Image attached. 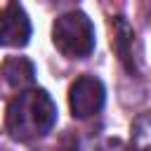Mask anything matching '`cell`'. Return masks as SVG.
<instances>
[{
  "label": "cell",
  "mask_w": 151,
  "mask_h": 151,
  "mask_svg": "<svg viewBox=\"0 0 151 151\" xmlns=\"http://www.w3.org/2000/svg\"><path fill=\"white\" fill-rule=\"evenodd\" d=\"M31 38V21L19 2H9L2 12V45L24 47Z\"/></svg>",
  "instance_id": "cell-4"
},
{
  "label": "cell",
  "mask_w": 151,
  "mask_h": 151,
  "mask_svg": "<svg viewBox=\"0 0 151 151\" xmlns=\"http://www.w3.org/2000/svg\"><path fill=\"white\" fill-rule=\"evenodd\" d=\"M97 151H127V149H125V144L120 139H106Z\"/></svg>",
  "instance_id": "cell-7"
},
{
  "label": "cell",
  "mask_w": 151,
  "mask_h": 151,
  "mask_svg": "<svg viewBox=\"0 0 151 151\" xmlns=\"http://www.w3.org/2000/svg\"><path fill=\"white\" fill-rule=\"evenodd\" d=\"M54 47L71 59H83L94 50V26L83 12L61 14L52 26Z\"/></svg>",
  "instance_id": "cell-2"
},
{
  "label": "cell",
  "mask_w": 151,
  "mask_h": 151,
  "mask_svg": "<svg viewBox=\"0 0 151 151\" xmlns=\"http://www.w3.org/2000/svg\"><path fill=\"white\" fill-rule=\"evenodd\" d=\"M57 123V106L45 90H26L19 92L5 113V130L12 139L28 142L35 137H45Z\"/></svg>",
  "instance_id": "cell-1"
},
{
  "label": "cell",
  "mask_w": 151,
  "mask_h": 151,
  "mask_svg": "<svg viewBox=\"0 0 151 151\" xmlns=\"http://www.w3.org/2000/svg\"><path fill=\"white\" fill-rule=\"evenodd\" d=\"M132 38H134L132 28L125 24V19H123V17H118V19H116V50H118L120 59L125 61L127 71H134V57H132V52L127 50V47L134 42Z\"/></svg>",
  "instance_id": "cell-6"
},
{
  "label": "cell",
  "mask_w": 151,
  "mask_h": 151,
  "mask_svg": "<svg viewBox=\"0 0 151 151\" xmlns=\"http://www.w3.org/2000/svg\"><path fill=\"white\" fill-rule=\"evenodd\" d=\"M104 97H106V92H104L101 80L94 76H83L68 90V106L76 118H90L101 111Z\"/></svg>",
  "instance_id": "cell-3"
},
{
  "label": "cell",
  "mask_w": 151,
  "mask_h": 151,
  "mask_svg": "<svg viewBox=\"0 0 151 151\" xmlns=\"http://www.w3.org/2000/svg\"><path fill=\"white\" fill-rule=\"evenodd\" d=\"M2 76H5V83L14 90H24V87H31L33 80H35V71H33V64L24 57H7L5 64H2Z\"/></svg>",
  "instance_id": "cell-5"
}]
</instances>
